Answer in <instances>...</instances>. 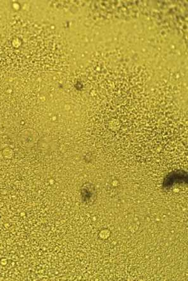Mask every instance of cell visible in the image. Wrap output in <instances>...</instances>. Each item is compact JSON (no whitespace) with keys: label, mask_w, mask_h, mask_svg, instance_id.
I'll list each match as a JSON object with an SVG mask.
<instances>
[{"label":"cell","mask_w":188,"mask_h":281,"mask_svg":"<svg viewBox=\"0 0 188 281\" xmlns=\"http://www.w3.org/2000/svg\"><path fill=\"white\" fill-rule=\"evenodd\" d=\"M0 218H1V217H0Z\"/></svg>","instance_id":"1"}]
</instances>
